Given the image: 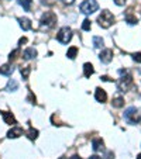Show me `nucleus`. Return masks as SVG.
<instances>
[{
	"label": "nucleus",
	"mask_w": 141,
	"mask_h": 159,
	"mask_svg": "<svg viewBox=\"0 0 141 159\" xmlns=\"http://www.w3.org/2000/svg\"><path fill=\"white\" fill-rule=\"evenodd\" d=\"M124 118L129 124H138L141 121V114L135 107H129L124 113Z\"/></svg>",
	"instance_id": "1"
},
{
	"label": "nucleus",
	"mask_w": 141,
	"mask_h": 159,
	"mask_svg": "<svg viewBox=\"0 0 141 159\" xmlns=\"http://www.w3.org/2000/svg\"><path fill=\"white\" fill-rule=\"evenodd\" d=\"M97 23H99V25L102 28H109L114 23V17L109 10H103L102 14L97 17Z\"/></svg>",
	"instance_id": "2"
},
{
	"label": "nucleus",
	"mask_w": 141,
	"mask_h": 159,
	"mask_svg": "<svg viewBox=\"0 0 141 159\" xmlns=\"http://www.w3.org/2000/svg\"><path fill=\"white\" fill-rule=\"evenodd\" d=\"M57 23V16L52 11H47L41 18V28H45V30H51L52 27Z\"/></svg>",
	"instance_id": "3"
},
{
	"label": "nucleus",
	"mask_w": 141,
	"mask_h": 159,
	"mask_svg": "<svg viewBox=\"0 0 141 159\" xmlns=\"http://www.w3.org/2000/svg\"><path fill=\"white\" fill-rule=\"evenodd\" d=\"M79 9H81V11L83 13V14H92V13L97 11L99 4H97L96 0H85Z\"/></svg>",
	"instance_id": "4"
},
{
	"label": "nucleus",
	"mask_w": 141,
	"mask_h": 159,
	"mask_svg": "<svg viewBox=\"0 0 141 159\" xmlns=\"http://www.w3.org/2000/svg\"><path fill=\"white\" fill-rule=\"evenodd\" d=\"M133 86V76L130 73H126L124 76H121L117 82V89L120 92H127L130 87Z\"/></svg>",
	"instance_id": "5"
},
{
	"label": "nucleus",
	"mask_w": 141,
	"mask_h": 159,
	"mask_svg": "<svg viewBox=\"0 0 141 159\" xmlns=\"http://www.w3.org/2000/svg\"><path fill=\"white\" fill-rule=\"evenodd\" d=\"M72 38V30L69 27H62L57 34V39L61 44H68Z\"/></svg>",
	"instance_id": "6"
},
{
	"label": "nucleus",
	"mask_w": 141,
	"mask_h": 159,
	"mask_svg": "<svg viewBox=\"0 0 141 159\" xmlns=\"http://www.w3.org/2000/svg\"><path fill=\"white\" fill-rule=\"evenodd\" d=\"M99 59L102 61L103 63L111 62V59H113V51H111V49H103L99 55Z\"/></svg>",
	"instance_id": "7"
},
{
	"label": "nucleus",
	"mask_w": 141,
	"mask_h": 159,
	"mask_svg": "<svg viewBox=\"0 0 141 159\" xmlns=\"http://www.w3.org/2000/svg\"><path fill=\"white\" fill-rule=\"evenodd\" d=\"M23 134H24V131H23L21 127H13V128L7 132V137H9V138H18V137Z\"/></svg>",
	"instance_id": "8"
},
{
	"label": "nucleus",
	"mask_w": 141,
	"mask_h": 159,
	"mask_svg": "<svg viewBox=\"0 0 141 159\" xmlns=\"http://www.w3.org/2000/svg\"><path fill=\"white\" fill-rule=\"evenodd\" d=\"M95 99H96L99 103H106V100H107V94H106V92L103 89L97 87L96 93H95Z\"/></svg>",
	"instance_id": "9"
},
{
	"label": "nucleus",
	"mask_w": 141,
	"mask_h": 159,
	"mask_svg": "<svg viewBox=\"0 0 141 159\" xmlns=\"http://www.w3.org/2000/svg\"><path fill=\"white\" fill-rule=\"evenodd\" d=\"M2 117H3V121L6 124H17V121H16L14 116L12 114V113H9V111H2Z\"/></svg>",
	"instance_id": "10"
},
{
	"label": "nucleus",
	"mask_w": 141,
	"mask_h": 159,
	"mask_svg": "<svg viewBox=\"0 0 141 159\" xmlns=\"http://www.w3.org/2000/svg\"><path fill=\"white\" fill-rule=\"evenodd\" d=\"M18 23H20V27L23 28L24 31H28V30H31V20L30 18H27V17H20L18 18Z\"/></svg>",
	"instance_id": "11"
},
{
	"label": "nucleus",
	"mask_w": 141,
	"mask_h": 159,
	"mask_svg": "<svg viewBox=\"0 0 141 159\" xmlns=\"http://www.w3.org/2000/svg\"><path fill=\"white\" fill-rule=\"evenodd\" d=\"M93 73H95L93 65H92V63H89V62H86L83 65V75H85V78H90Z\"/></svg>",
	"instance_id": "12"
},
{
	"label": "nucleus",
	"mask_w": 141,
	"mask_h": 159,
	"mask_svg": "<svg viewBox=\"0 0 141 159\" xmlns=\"http://www.w3.org/2000/svg\"><path fill=\"white\" fill-rule=\"evenodd\" d=\"M0 73L4 76H10L13 73V66L9 65V63H4V65L0 66Z\"/></svg>",
	"instance_id": "13"
},
{
	"label": "nucleus",
	"mask_w": 141,
	"mask_h": 159,
	"mask_svg": "<svg viewBox=\"0 0 141 159\" xmlns=\"http://www.w3.org/2000/svg\"><path fill=\"white\" fill-rule=\"evenodd\" d=\"M23 57H24L26 61L33 59V58L37 57V49H34V48H27V49L24 51V54H23Z\"/></svg>",
	"instance_id": "14"
},
{
	"label": "nucleus",
	"mask_w": 141,
	"mask_h": 159,
	"mask_svg": "<svg viewBox=\"0 0 141 159\" xmlns=\"http://www.w3.org/2000/svg\"><path fill=\"white\" fill-rule=\"evenodd\" d=\"M103 139L102 138H95L92 141V148H93V151H100V149H103Z\"/></svg>",
	"instance_id": "15"
},
{
	"label": "nucleus",
	"mask_w": 141,
	"mask_h": 159,
	"mask_svg": "<svg viewBox=\"0 0 141 159\" xmlns=\"http://www.w3.org/2000/svg\"><path fill=\"white\" fill-rule=\"evenodd\" d=\"M18 89V83L16 79H10L9 82H7V86H6V90L7 92H16V90Z\"/></svg>",
	"instance_id": "16"
},
{
	"label": "nucleus",
	"mask_w": 141,
	"mask_h": 159,
	"mask_svg": "<svg viewBox=\"0 0 141 159\" xmlns=\"http://www.w3.org/2000/svg\"><path fill=\"white\" fill-rule=\"evenodd\" d=\"M92 41H93V47H95V48H102L103 44H105V41H103L102 37H97V35L93 37Z\"/></svg>",
	"instance_id": "17"
},
{
	"label": "nucleus",
	"mask_w": 141,
	"mask_h": 159,
	"mask_svg": "<svg viewBox=\"0 0 141 159\" xmlns=\"http://www.w3.org/2000/svg\"><path fill=\"white\" fill-rule=\"evenodd\" d=\"M111 106H113V107H116V108L123 107V106H124V99H123V97H114L113 102H111Z\"/></svg>",
	"instance_id": "18"
},
{
	"label": "nucleus",
	"mask_w": 141,
	"mask_h": 159,
	"mask_svg": "<svg viewBox=\"0 0 141 159\" xmlns=\"http://www.w3.org/2000/svg\"><path fill=\"white\" fill-rule=\"evenodd\" d=\"M18 3H20V6L23 7L26 11H30L31 4H33V0H18Z\"/></svg>",
	"instance_id": "19"
},
{
	"label": "nucleus",
	"mask_w": 141,
	"mask_h": 159,
	"mask_svg": "<svg viewBox=\"0 0 141 159\" xmlns=\"http://www.w3.org/2000/svg\"><path fill=\"white\" fill-rule=\"evenodd\" d=\"M27 137H28V139H31V141L37 139L38 138V129H34L33 127H31V128L28 129V132H27Z\"/></svg>",
	"instance_id": "20"
},
{
	"label": "nucleus",
	"mask_w": 141,
	"mask_h": 159,
	"mask_svg": "<svg viewBox=\"0 0 141 159\" xmlns=\"http://www.w3.org/2000/svg\"><path fill=\"white\" fill-rule=\"evenodd\" d=\"M76 54H78V48H76V47H71V48L68 49V52H66V57H68L69 59H75Z\"/></svg>",
	"instance_id": "21"
},
{
	"label": "nucleus",
	"mask_w": 141,
	"mask_h": 159,
	"mask_svg": "<svg viewBox=\"0 0 141 159\" xmlns=\"http://www.w3.org/2000/svg\"><path fill=\"white\" fill-rule=\"evenodd\" d=\"M126 21L130 25H134V24H137V17L131 14H126Z\"/></svg>",
	"instance_id": "22"
},
{
	"label": "nucleus",
	"mask_w": 141,
	"mask_h": 159,
	"mask_svg": "<svg viewBox=\"0 0 141 159\" xmlns=\"http://www.w3.org/2000/svg\"><path fill=\"white\" fill-rule=\"evenodd\" d=\"M30 72H31L30 66H26V68H23V69H21V76H23V79H24V80H27V79H28Z\"/></svg>",
	"instance_id": "23"
},
{
	"label": "nucleus",
	"mask_w": 141,
	"mask_h": 159,
	"mask_svg": "<svg viewBox=\"0 0 141 159\" xmlns=\"http://www.w3.org/2000/svg\"><path fill=\"white\" fill-rule=\"evenodd\" d=\"M90 28H92V23H90L89 18L83 20V23H82V30L83 31H90Z\"/></svg>",
	"instance_id": "24"
},
{
	"label": "nucleus",
	"mask_w": 141,
	"mask_h": 159,
	"mask_svg": "<svg viewBox=\"0 0 141 159\" xmlns=\"http://www.w3.org/2000/svg\"><path fill=\"white\" fill-rule=\"evenodd\" d=\"M17 55H18V49H14L13 52H10V55H9V61L10 62H13V61H16V58H17Z\"/></svg>",
	"instance_id": "25"
},
{
	"label": "nucleus",
	"mask_w": 141,
	"mask_h": 159,
	"mask_svg": "<svg viewBox=\"0 0 141 159\" xmlns=\"http://www.w3.org/2000/svg\"><path fill=\"white\" fill-rule=\"evenodd\" d=\"M133 59L137 63H141V52H134V54H133Z\"/></svg>",
	"instance_id": "26"
},
{
	"label": "nucleus",
	"mask_w": 141,
	"mask_h": 159,
	"mask_svg": "<svg viewBox=\"0 0 141 159\" xmlns=\"http://www.w3.org/2000/svg\"><path fill=\"white\" fill-rule=\"evenodd\" d=\"M113 2L117 6H124V4H126V0H113Z\"/></svg>",
	"instance_id": "27"
},
{
	"label": "nucleus",
	"mask_w": 141,
	"mask_h": 159,
	"mask_svg": "<svg viewBox=\"0 0 141 159\" xmlns=\"http://www.w3.org/2000/svg\"><path fill=\"white\" fill-rule=\"evenodd\" d=\"M28 100H31V103H34L35 104V96H33V93L30 92V96H28Z\"/></svg>",
	"instance_id": "28"
},
{
	"label": "nucleus",
	"mask_w": 141,
	"mask_h": 159,
	"mask_svg": "<svg viewBox=\"0 0 141 159\" xmlns=\"http://www.w3.org/2000/svg\"><path fill=\"white\" fill-rule=\"evenodd\" d=\"M26 42H27V38L23 37V38H20V41H18V45H23V44H26Z\"/></svg>",
	"instance_id": "29"
},
{
	"label": "nucleus",
	"mask_w": 141,
	"mask_h": 159,
	"mask_svg": "<svg viewBox=\"0 0 141 159\" xmlns=\"http://www.w3.org/2000/svg\"><path fill=\"white\" fill-rule=\"evenodd\" d=\"M100 79H102L103 82H110V80H111V79L109 78V76H102V78H100Z\"/></svg>",
	"instance_id": "30"
},
{
	"label": "nucleus",
	"mask_w": 141,
	"mask_h": 159,
	"mask_svg": "<svg viewBox=\"0 0 141 159\" xmlns=\"http://www.w3.org/2000/svg\"><path fill=\"white\" fill-rule=\"evenodd\" d=\"M62 2H63L65 4H72L73 2H75V0H62Z\"/></svg>",
	"instance_id": "31"
},
{
	"label": "nucleus",
	"mask_w": 141,
	"mask_h": 159,
	"mask_svg": "<svg viewBox=\"0 0 141 159\" xmlns=\"http://www.w3.org/2000/svg\"><path fill=\"white\" fill-rule=\"evenodd\" d=\"M107 159H114L113 152H107Z\"/></svg>",
	"instance_id": "32"
},
{
	"label": "nucleus",
	"mask_w": 141,
	"mask_h": 159,
	"mask_svg": "<svg viewBox=\"0 0 141 159\" xmlns=\"http://www.w3.org/2000/svg\"><path fill=\"white\" fill-rule=\"evenodd\" d=\"M89 159H102V158H100V156H97V155H92Z\"/></svg>",
	"instance_id": "33"
},
{
	"label": "nucleus",
	"mask_w": 141,
	"mask_h": 159,
	"mask_svg": "<svg viewBox=\"0 0 141 159\" xmlns=\"http://www.w3.org/2000/svg\"><path fill=\"white\" fill-rule=\"evenodd\" d=\"M71 159H82V158L79 155H72V156H71Z\"/></svg>",
	"instance_id": "34"
},
{
	"label": "nucleus",
	"mask_w": 141,
	"mask_h": 159,
	"mask_svg": "<svg viewBox=\"0 0 141 159\" xmlns=\"http://www.w3.org/2000/svg\"><path fill=\"white\" fill-rule=\"evenodd\" d=\"M135 159H141V153H138V155H137V158H135Z\"/></svg>",
	"instance_id": "35"
}]
</instances>
